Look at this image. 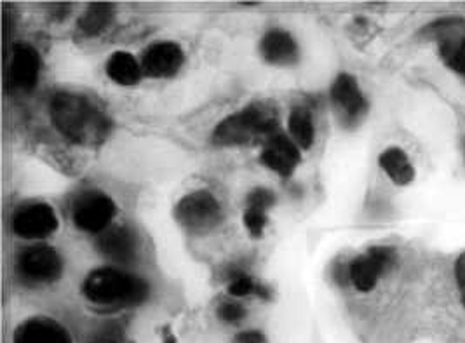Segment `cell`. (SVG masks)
Returning <instances> with one entry per match:
<instances>
[{
    "label": "cell",
    "instance_id": "obj_1",
    "mask_svg": "<svg viewBox=\"0 0 465 343\" xmlns=\"http://www.w3.org/2000/svg\"><path fill=\"white\" fill-rule=\"evenodd\" d=\"M49 115L64 138L85 149L104 145L114 128L105 110L81 93L60 91L54 94Z\"/></svg>",
    "mask_w": 465,
    "mask_h": 343
},
{
    "label": "cell",
    "instance_id": "obj_2",
    "mask_svg": "<svg viewBox=\"0 0 465 343\" xmlns=\"http://www.w3.org/2000/svg\"><path fill=\"white\" fill-rule=\"evenodd\" d=\"M148 291L147 280L112 267L93 270L83 284L85 300L105 309L142 305L148 299Z\"/></svg>",
    "mask_w": 465,
    "mask_h": 343
},
{
    "label": "cell",
    "instance_id": "obj_3",
    "mask_svg": "<svg viewBox=\"0 0 465 343\" xmlns=\"http://www.w3.org/2000/svg\"><path fill=\"white\" fill-rule=\"evenodd\" d=\"M279 119L275 108L265 103H252L225 117L214 131L213 143L216 147H244L267 142L277 132Z\"/></svg>",
    "mask_w": 465,
    "mask_h": 343
},
{
    "label": "cell",
    "instance_id": "obj_4",
    "mask_svg": "<svg viewBox=\"0 0 465 343\" xmlns=\"http://www.w3.org/2000/svg\"><path fill=\"white\" fill-rule=\"evenodd\" d=\"M174 220L192 234H208L222 221V208L208 191L185 195L174 208Z\"/></svg>",
    "mask_w": 465,
    "mask_h": 343
},
{
    "label": "cell",
    "instance_id": "obj_5",
    "mask_svg": "<svg viewBox=\"0 0 465 343\" xmlns=\"http://www.w3.org/2000/svg\"><path fill=\"white\" fill-rule=\"evenodd\" d=\"M16 270L23 282L32 286H45L56 282L64 276V260L51 246H32L18 257Z\"/></svg>",
    "mask_w": 465,
    "mask_h": 343
},
{
    "label": "cell",
    "instance_id": "obj_6",
    "mask_svg": "<svg viewBox=\"0 0 465 343\" xmlns=\"http://www.w3.org/2000/svg\"><path fill=\"white\" fill-rule=\"evenodd\" d=\"M117 206L104 192H87L74 204V225L84 234H104L115 218Z\"/></svg>",
    "mask_w": 465,
    "mask_h": 343
},
{
    "label": "cell",
    "instance_id": "obj_7",
    "mask_svg": "<svg viewBox=\"0 0 465 343\" xmlns=\"http://www.w3.org/2000/svg\"><path fill=\"white\" fill-rule=\"evenodd\" d=\"M430 37L440 39V54L448 68L465 77V22L448 18L430 23L425 28Z\"/></svg>",
    "mask_w": 465,
    "mask_h": 343
},
{
    "label": "cell",
    "instance_id": "obj_8",
    "mask_svg": "<svg viewBox=\"0 0 465 343\" xmlns=\"http://www.w3.org/2000/svg\"><path fill=\"white\" fill-rule=\"evenodd\" d=\"M394 261V251L391 248L375 246L368 250L364 255L354 258L349 265V279L352 286L361 291L368 293L373 291L379 284L381 274L392 265Z\"/></svg>",
    "mask_w": 465,
    "mask_h": 343
},
{
    "label": "cell",
    "instance_id": "obj_9",
    "mask_svg": "<svg viewBox=\"0 0 465 343\" xmlns=\"http://www.w3.org/2000/svg\"><path fill=\"white\" fill-rule=\"evenodd\" d=\"M58 216L45 202H35L22 208L13 218V232L26 240H41L58 230Z\"/></svg>",
    "mask_w": 465,
    "mask_h": 343
},
{
    "label": "cell",
    "instance_id": "obj_10",
    "mask_svg": "<svg viewBox=\"0 0 465 343\" xmlns=\"http://www.w3.org/2000/svg\"><path fill=\"white\" fill-rule=\"evenodd\" d=\"M41 74V56L34 45L18 43L13 45V56L7 72V87L30 93L37 86Z\"/></svg>",
    "mask_w": 465,
    "mask_h": 343
},
{
    "label": "cell",
    "instance_id": "obj_11",
    "mask_svg": "<svg viewBox=\"0 0 465 343\" xmlns=\"http://www.w3.org/2000/svg\"><path fill=\"white\" fill-rule=\"evenodd\" d=\"M260 161L271 172H277L282 178H290L298 168L302 155L295 142L277 131L263 143Z\"/></svg>",
    "mask_w": 465,
    "mask_h": 343
},
{
    "label": "cell",
    "instance_id": "obj_12",
    "mask_svg": "<svg viewBox=\"0 0 465 343\" xmlns=\"http://www.w3.org/2000/svg\"><path fill=\"white\" fill-rule=\"evenodd\" d=\"M185 54L176 43H155L147 47L142 58V70L152 79L174 77L183 66Z\"/></svg>",
    "mask_w": 465,
    "mask_h": 343
},
{
    "label": "cell",
    "instance_id": "obj_13",
    "mask_svg": "<svg viewBox=\"0 0 465 343\" xmlns=\"http://www.w3.org/2000/svg\"><path fill=\"white\" fill-rule=\"evenodd\" d=\"M13 343H72V338L64 324L51 318L35 316L15 329Z\"/></svg>",
    "mask_w": 465,
    "mask_h": 343
},
{
    "label": "cell",
    "instance_id": "obj_14",
    "mask_svg": "<svg viewBox=\"0 0 465 343\" xmlns=\"http://www.w3.org/2000/svg\"><path fill=\"white\" fill-rule=\"evenodd\" d=\"M330 96L333 105L339 108L347 121H358L368 110L366 98L361 91L356 77L349 74H340L331 86Z\"/></svg>",
    "mask_w": 465,
    "mask_h": 343
},
{
    "label": "cell",
    "instance_id": "obj_15",
    "mask_svg": "<svg viewBox=\"0 0 465 343\" xmlns=\"http://www.w3.org/2000/svg\"><path fill=\"white\" fill-rule=\"evenodd\" d=\"M96 250L102 257L115 263H127L136 257L138 242L133 230L126 227H112L96 239Z\"/></svg>",
    "mask_w": 465,
    "mask_h": 343
},
{
    "label": "cell",
    "instance_id": "obj_16",
    "mask_svg": "<svg viewBox=\"0 0 465 343\" xmlns=\"http://www.w3.org/2000/svg\"><path fill=\"white\" fill-rule=\"evenodd\" d=\"M260 53L267 64L275 66H290L295 64L300 58L298 44L295 39L284 30H271L263 35L260 43Z\"/></svg>",
    "mask_w": 465,
    "mask_h": 343
},
{
    "label": "cell",
    "instance_id": "obj_17",
    "mask_svg": "<svg viewBox=\"0 0 465 343\" xmlns=\"http://www.w3.org/2000/svg\"><path fill=\"white\" fill-rule=\"evenodd\" d=\"M379 164L385 174L391 178L392 183L400 187H408L415 181V168L406 155V152L400 147H391L385 152H381L379 157Z\"/></svg>",
    "mask_w": 465,
    "mask_h": 343
},
{
    "label": "cell",
    "instance_id": "obj_18",
    "mask_svg": "<svg viewBox=\"0 0 465 343\" xmlns=\"http://www.w3.org/2000/svg\"><path fill=\"white\" fill-rule=\"evenodd\" d=\"M106 75L119 86H136L142 81V64L126 51L114 53L106 62Z\"/></svg>",
    "mask_w": 465,
    "mask_h": 343
},
{
    "label": "cell",
    "instance_id": "obj_19",
    "mask_svg": "<svg viewBox=\"0 0 465 343\" xmlns=\"http://www.w3.org/2000/svg\"><path fill=\"white\" fill-rule=\"evenodd\" d=\"M115 18V7L108 2H93L87 5L79 18V28L87 37H96L104 34Z\"/></svg>",
    "mask_w": 465,
    "mask_h": 343
},
{
    "label": "cell",
    "instance_id": "obj_20",
    "mask_svg": "<svg viewBox=\"0 0 465 343\" xmlns=\"http://www.w3.org/2000/svg\"><path fill=\"white\" fill-rule=\"evenodd\" d=\"M288 131H290V138L300 149L309 151L314 145V138H316V128H314V119L311 110L305 107L293 108L288 117Z\"/></svg>",
    "mask_w": 465,
    "mask_h": 343
},
{
    "label": "cell",
    "instance_id": "obj_21",
    "mask_svg": "<svg viewBox=\"0 0 465 343\" xmlns=\"http://www.w3.org/2000/svg\"><path fill=\"white\" fill-rule=\"evenodd\" d=\"M275 204L274 192L269 189H253L246 197V208L250 210H260V211H269Z\"/></svg>",
    "mask_w": 465,
    "mask_h": 343
},
{
    "label": "cell",
    "instance_id": "obj_22",
    "mask_svg": "<svg viewBox=\"0 0 465 343\" xmlns=\"http://www.w3.org/2000/svg\"><path fill=\"white\" fill-rule=\"evenodd\" d=\"M242 220H244V225H246L250 236L254 237V239H260L263 236V230L267 227V213L265 211L246 208Z\"/></svg>",
    "mask_w": 465,
    "mask_h": 343
},
{
    "label": "cell",
    "instance_id": "obj_23",
    "mask_svg": "<svg viewBox=\"0 0 465 343\" xmlns=\"http://www.w3.org/2000/svg\"><path fill=\"white\" fill-rule=\"evenodd\" d=\"M227 289H229V295L233 299H244V297H250V295H256L258 284L250 276L239 274L231 280Z\"/></svg>",
    "mask_w": 465,
    "mask_h": 343
},
{
    "label": "cell",
    "instance_id": "obj_24",
    "mask_svg": "<svg viewBox=\"0 0 465 343\" xmlns=\"http://www.w3.org/2000/svg\"><path fill=\"white\" fill-rule=\"evenodd\" d=\"M218 318L227 324H237V322L242 321L244 316H246V310L242 307V303L239 301H223L220 303L218 310H216Z\"/></svg>",
    "mask_w": 465,
    "mask_h": 343
},
{
    "label": "cell",
    "instance_id": "obj_25",
    "mask_svg": "<svg viewBox=\"0 0 465 343\" xmlns=\"http://www.w3.org/2000/svg\"><path fill=\"white\" fill-rule=\"evenodd\" d=\"M455 279H457L460 299H462L465 307V253H462L455 263Z\"/></svg>",
    "mask_w": 465,
    "mask_h": 343
},
{
    "label": "cell",
    "instance_id": "obj_26",
    "mask_svg": "<svg viewBox=\"0 0 465 343\" xmlns=\"http://www.w3.org/2000/svg\"><path fill=\"white\" fill-rule=\"evenodd\" d=\"M233 343H267V340H265L263 333H260V331H256V329H252V331H242V333H239V335L235 337Z\"/></svg>",
    "mask_w": 465,
    "mask_h": 343
},
{
    "label": "cell",
    "instance_id": "obj_27",
    "mask_svg": "<svg viewBox=\"0 0 465 343\" xmlns=\"http://www.w3.org/2000/svg\"><path fill=\"white\" fill-rule=\"evenodd\" d=\"M164 343H178L176 342V337L173 335V333H170V331H166L164 333Z\"/></svg>",
    "mask_w": 465,
    "mask_h": 343
}]
</instances>
